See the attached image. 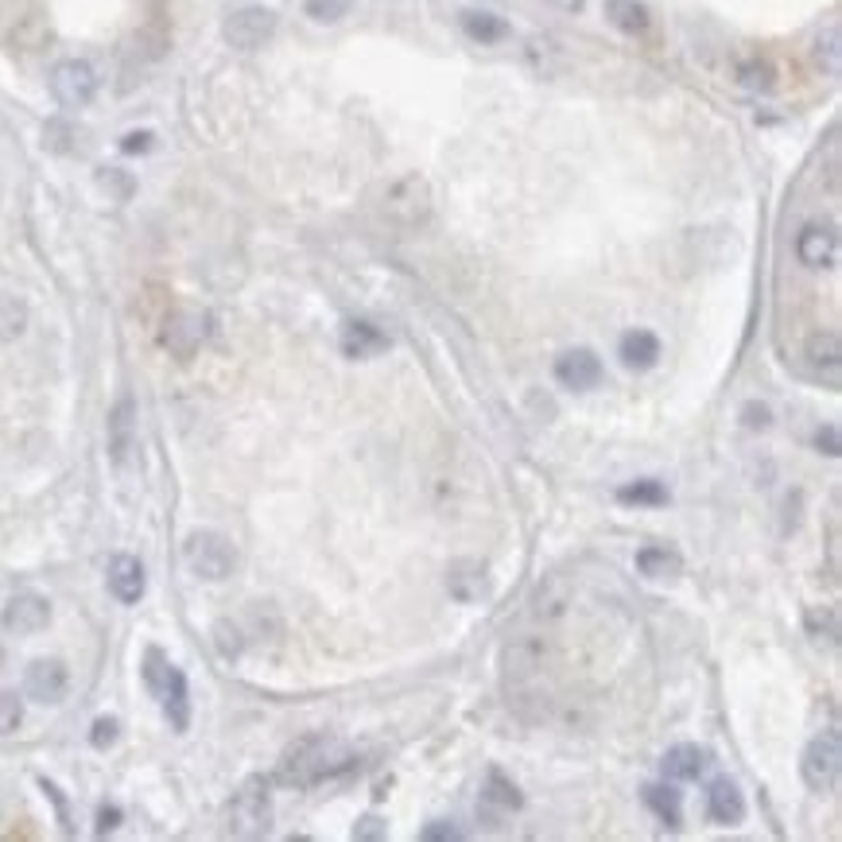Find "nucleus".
Segmentation results:
<instances>
[{
	"mask_svg": "<svg viewBox=\"0 0 842 842\" xmlns=\"http://www.w3.org/2000/svg\"><path fill=\"white\" fill-rule=\"evenodd\" d=\"M183 560H187V567L206 583L230 579L233 567H238V552H233V544L221 537V532H210V528L191 532L187 544H183Z\"/></svg>",
	"mask_w": 842,
	"mask_h": 842,
	"instance_id": "nucleus-3",
	"label": "nucleus"
},
{
	"mask_svg": "<svg viewBox=\"0 0 842 842\" xmlns=\"http://www.w3.org/2000/svg\"><path fill=\"white\" fill-rule=\"evenodd\" d=\"M381 349H389V338H384L381 331H377L373 323H361V319H354V323L342 326V354L354 361L361 358H373V354H381Z\"/></svg>",
	"mask_w": 842,
	"mask_h": 842,
	"instance_id": "nucleus-18",
	"label": "nucleus"
},
{
	"mask_svg": "<svg viewBox=\"0 0 842 842\" xmlns=\"http://www.w3.org/2000/svg\"><path fill=\"white\" fill-rule=\"evenodd\" d=\"M419 839H424V842H459L462 831L447 823V819H435V823H427L424 831H419Z\"/></svg>",
	"mask_w": 842,
	"mask_h": 842,
	"instance_id": "nucleus-31",
	"label": "nucleus"
},
{
	"mask_svg": "<svg viewBox=\"0 0 842 842\" xmlns=\"http://www.w3.org/2000/svg\"><path fill=\"white\" fill-rule=\"evenodd\" d=\"M389 214L404 226H416L427 218V187L419 180H404L389 191Z\"/></svg>",
	"mask_w": 842,
	"mask_h": 842,
	"instance_id": "nucleus-16",
	"label": "nucleus"
},
{
	"mask_svg": "<svg viewBox=\"0 0 842 842\" xmlns=\"http://www.w3.org/2000/svg\"><path fill=\"white\" fill-rule=\"evenodd\" d=\"M808 358H811V366H831V377L839 381V358H842V349H839V334H823V338H816L811 342V349H808Z\"/></svg>",
	"mask_w": 842,
	"mask_h": 842,
	"instance_id": "nucleus-26",
	"label": "nucleus"
},
{
	"mask_svg": "<svg viewBox=\"0 0 842 842\" xmlns=\"http://www.w3.org/2000/svg\"><path fill=\"white\" fill-rule=\"evenodd\" d=\"M547 4H555V9H563V12H579L583 9V0H547Z\"/></svg>",
	"mask_w": 842,
	"mask_h": 842,
	"instance_id": "nucleus-39",
	"label": "nucleus"
},
{
	"mask_svg": "<svg viewBox=\"0 0 842 842\" xmlns=\"http://www.w3.org/2000/svg\"><path fill=\"white\" fill-rule=\"evenodd\" d=\"M0 664H4V653H0Z\"/></svg>",
	"mask_w": 842,
	"mask_h": 842,
	"instance_id": "nucleus-40",
	"label": "nucleus"
},
{
	"mask_svg": "<svg viewBox=\"0 0 842 842\" xmlns=\"http://www.w3.org/2000/svg\"><path fill=\"white\" fill-rule=\"evenodd\" d=\"M148 145H152V137H148V132H132V137L120 140V148H125V152H145Z\"/></svg>",
	"mask_w": 842,
	"mask_h": 842,
	"instance_id": "nucleus-37",
	"label": "nucleus"
},
{
	"mask_svg": "<svg viewBox=\"0 0 842 842\" xmlns=\"http://www.w3.org/2000/svg\"><path fill=\"white\" fill-rule=\"evenodd\" d=\"M117 734H120L117 718H97L94 730H90V741H94V749H109L113 741H117Z\"/></svg>",
	"mask_w": 842,
	"mask_h": 842,
	"instance_id": "nucleus-32",
	"label": "nucleus"
},
{
	"mask_svg": "<svg viewBox=\"0 0 842 842\" xmlns=\"http://www.w3.org/2000/svg\"><path fill=\"white\" fill-rule=\"evenodd\" d=\"M485 800L501 804L505 811H517L520 804H524V800H520L517 784H512V781H505V773H497V769H494V773H489V788H485Z\"/></svg>",
	"mask_w": 842,
	"mask_h": 842,
	"instance_id": "nucleus-25",
	"label": "nucleus"
},
{
	"mask_svg": "<svg viewBox=\"0 0 842 842\" xmlns=\"http://www.w3.org/2000/svg\"><path fill=\"white\" fill-rule=\"evenodd\" d=\"M214 641H218V648H221V656H241V648H245V641H241V633H238V625L233 622H218L214 625Z\"/></svg>",
	"mask_w": 842,
	"mask_h": 842,
	"instance_id": "nucleus-30",
	"label": "nucleus"
},
{
	"mask_svg": "<svg viewBox=\"0 0 842 842\" xmlns=\"http://www.w3.org/2000/svg\"><path fill=\"white\" fill-rule=\"evenodd\" d=\"M816 59L823 62L827 74H839V24H831L827 27V35H819Z\"/></svg>",
	"mask_w": 842,
	"mask_h": 842,
	"instance_id": "nucleus-29",
	"label": "nucleus"
},
{
	"mask_svg": "<svg viewBox=\"0 0 842 842\" xmlns=\"http://www.w3.org/2000/svg\"><path fill=\"white\" fill-rule=\"evenodd\" d=\"M24 723V699L16 691H0V734H12Z\"/></svg>",
	"mask_w": 842,
	"mask_h": 842,
	"instance_id": "nucleus-27",
	"label": "nucleus"
},
{
	"mask_svg": "<svg viewBox=\"0 0 842 842\" xmlns=\"http://www.w3.org/2000/svg\"><path fill=\"white\" fill-rule=\"evenodd\" d=\"M70 688V672L62 660H32L24 676V691L35 703H59Z\"/></svg>",
	"mask_w": 842,
	"mask_h": 842,
	"instance_id": "nucleus-10",
	"label": "nucleus"
},
{
	"mask_svg": "<svg viewBox=\"0 0 842 842\" xmlns=\"http://www.w3.org/2000/svg\"><path fill=\"white\" fill-rule=\"evenodd\" d=\"M706 765H711V753H706L703 746H695V741H680V746L668 749L660 761L668 781H699V776L706 773Z\"/></svg>",
	"mask_w": 842,
	"mask_h": 842,
	"instance_id": "nucleus-14",
	"label": "nucleus"
},
{
	"mask_svg": "<svg viewBox=\"0 0 842 842\" xmlns=\"http://www.w3.org/2000/svg\"><path fill=\"white\" fill-rule=\"evenodd\" d=\"M746 427H769V408H758V404H746Z\"/></svg>",
	"mask_w": 842,
	"mask_h": 842,
	"instance_id": "nucleus-36",
	"label": "nucleus"
},
{
	"mask_svg": "<svg viewBox=\"0 0 842 842\" xmlns=\"http://www.w3.org/2000/svg\"><path fill=\"white\" fill-rule=\"evenodd\" d=\"M354 765V753H349L342 741L315 734V738H303L284 753L280 761V781L296 784V788H311L319 781H331V776L346 773Z\"/></svg>",
	"mask_w": 842,
	"mask_h": 842,
	"instance_id": "nucleus-1",
	"label": "nucleus"
},
{
	"mask_svg": "<svg viewBox=\"0 0 842 842\" xmlns=\"http://www.w3.org/2000/svg\"><path fill=\"white\" fill-rule=\"evenodd\" d=\"M741 82L753 85V90H769L773 85V70L765 62H749V67H741Z\"/></svg>",
	"mask_w": 842,
	"mask_h": 842,
	"instance_id": "nucleus-33",
	"label": "nucleus"
},
{
	"mask_svg": "<svg viewBox=\"0 0 842 842\" xmlns=\"http://www.w3.org/2000/svg\"><path fill=\"white\" fill-rule=\"evenodd\" d=\"M273 827V792L264 776H249L230 804V834L238 839H264Z\"/></svg>",
	"mask_w": 842,
	"mask_h": 842,
	"instance_id": "nucleus-2",
	"label": "nucleus"
},
{
	"mask_svg": "<svg viewBox=\"0 0 842 842\" xmlns=\"http://www.w3.org/2000/svg\"><path fill=\"white\" fill-rule=\"evenodd\" d=\"M109 595L125 605H137L145 598V567L137 555H113L109 563Z\"/></svg>",
	"mask_w": 842,
	"mask_h": 842,
	"instance_id": "nucleus-13",
	"label": "nucleus"
},
{
	"mask_svg": "<svg viewBox=\"0 0 842 842\" xmlns=\"http://www.w3.org/2000/svg\"><path fill=\"white\" fill-rule=\"evenodd\" d=\"M221 35H226L233 51H256V47H264L276 35V12L256 9V4L253 9H238L233 16H226Z\"/></svg>",
	"mask_w": 842,
	"mask_h": 842,
	"instance_id": "nucleus-6",
	"label": "nucleus"
},
{
	"mask_svg": "<svg viewBox=\"0 0 842 842\" xmlns=\"http://www.w3.org/2000/svg\"><path fill=\"white\" fill-rule=\"evenodd\" d=\"M637 570L648 579H676V575H683V555L676 547L648 544L637 552Z\"/></svg>",
	"mask_w": 842,
	"mask_h": 842,
	"instance_id": "nucleus-19",
	"label": "nucleus"
},
{
	"mask_svg": "<svg viewBox=\"0 0 842 842\" xmlns=\"http://www.w3.org/2000/svg\"><path fill=\"white\" fill-rule=\"evenodd\" d=\"M618 501L656 509V505H668V489H664V482H656V477H641V482H630L618 489Z\"/></svg>",
	"mask_w": 842,
	"mask_h": 842,
	"instance_id": "nucleus-24",
	"label": "nucleus"
},
{
	"mask_svg": "<svg viewBox=\"0 0 842 842\" xmlns=\"http://www.w3.org/2000/svg\"><path fill=\"white\" fill-rule=\"evenodd\" d=\"M462 27L477 43H497L509 35V24L501 16H494V12H462Z\"/></svg>",
	"mask_w": 842,
	"mask_h": 842,
	"instance_id": "nucleus-23",
	"label": "nucleus"
},
{
	"mask_svg": "<svg viewBox=\"0 0 842 842\" xmlns=\"http://www.w3.org/2000/svg\"><path fill=\"white\" fill-rule=\"evenodd\" d=\"M555 381L570 392H590L602 384V361H598V354L587 346L567 349V354L555 361Z\"/></svg>",
	"mask_w": 842,
	"mask_h": 842,
	"instance_id": "nucleus-7",
	"label": "nucleus"
},
{
	"mask_svg": "<svg viewBox=\"0 0 842 842\" xmlns=\"http://www.w3.org/2000/svg\"><path fill=\"white\" fill-rule=\"evenodd\" d=\"M605 20H610L618 32L641 35L648 27V9L641 0H605Z\"/></svg>",
	"mask_w": 842,
	"mask_h": 842,
	"instance_id": "nucleus-20",
	"label": "nucleus"
},
{
	"mask_svg": "<svg viewBox=\"0 0 842 842\" xmlns=\"http://www.w3.org/2000/svg\"><path fill=\"white\" fill-rule=\"evenodd\" d=\"M155 699H160L168 723L175 726V730H187V723H191V691H187V676H183L180 668H171L168 683H163Z\"/></svg>",
	"mask_w": 842,
	"mask_h": 842,
	"instance_id": "nucleus-17",
	"label": "nucleus"
},
{
	"mask_svg": "<svg viewBox=\"0 0 842 842\" xmlns=\"http://www.w3.org/2000/svg\"><path fill=\"white\" fill-rule=\"evenodd\" d=\"M51 94L62 109H82V105L94 102L97 94V74L90 62L82 59H67L51 70Z\"/></svg>",
	"mask_w": 842,
	"mask_h": 842,
	"instance_id": "nucleus-5",
	"label": "nucleus"
},
{
	"mask_svg": "<svg viewBox=\"0 0 842 842\" xmlns=\"http://www.w3.org/2000/svg\"><path fill=\"white\" fill-rule=\"evenodd\" d=\"M800 776L811 792H834L842 776V741L839 734H819L811 738V746L804 749Z\"/></svg>",
	"mask_w": 842,
	"mask_h": 842,
	"instance_id": "nucleus-4",
	"label": "nucleus"
},
{
	"mask_svg": "<svg viewBox=\"0 0 842 842\" xmlns=\"http://www.w3.org/2000/svg\"><path fill=\"white\" fill-rule=\"evenodd\" d=\"M816 442H819V451H823V454H831V459H839L842 447H839V427H834V424H827L823 431L816 435Z\"/></svg>",
	"mask_w": 842,
	"mask_h": 842,
	"instance_id": "nucleus-34",
	"label": "nucleus"
},
{
	"mask_svg": "<svg viewBox=\"0 0 842 842\" xmlns=\"http://www.w3.org/2000/svg\"><path fill=\"white\" fill-rule=\"evenodd\" d=\"M645 804L656 811V819H660L664 827H680L683 811H680V792L676 788H668V784H648Z\"/></svg>",
	"mask_w": 842,
	"mask_h": 842,
	"instance_id": "nucleus-21",
	"label": "nucleus"
},
{
	"mask_svg": "<svg viewBox=\"0 0 842 842\" xmlns=\"http://www.w3.org/2000/svg\"><path fill=\"white\" fill-rule=\"evenodd\" d=\"M796 256H800V264H808V268H831V264L839 261V233H834L831 226L811 221V226L800 230V238H796Z\"/></svg>",
	"mask_w": 842,
	"mask_h": 842,
	"instance_id": "nucleus-11",
	"label": "nucleus"
},
{
	"mask_svg": "<svg viewBox=\"0 0 842 842\" xmlns=\"http://www.w3.org/2000/svg\"><path fill=\"white\" fill-rule=\"evenodd\" d=\"M706 816L715 819L718 827H738L746 819V796L730 776H718L706 788Z\"/></svg>",
	"mask_w": 842,
	"mask_h": 842,
	"instance_id": "nucleus-12",
	"label": "nucleus"
},
{
	"mask_svg": "<svg viewBox=\"0 0 842 842\" xmlns=\"http://www.w3.org/2000/svg\"><path fill=\"white\" fill-rule=\"evenodd\" d=\"M0 622H4L9 633H16V637H32V633L47 630V622H51V602L39 595H16L4 605Z\"/></svg>",
	"mask_w": 842,
	"mask_h": 842,
	"instance_id": "nucleus-9",
	"label": "nucleus"
},
{
	"mask_svg": "<svg viewBox=\"0 0 842 842\" xmlns=\"http://www.w3.org/2000/svg\"><path fill=\"white\" fill-rule=\"evenodd\" d=\"M349 9H354V0H307V16L319 20V24H334Z\"/></svg>",
	"mask_w": 842,
	"mask_h": 842,
	"instance_id": "nucleus-28",
	"label": "nucleus"
},
{
	"mask_svg": "<svg viewBox=\"0 0 842 842\" xmlns=\"http://www.w3.org/2000/svg\"><path fill=\"white\" fill-rule=\"evenodd\" d=\"M210 334V315L203 311H180V315H171L168 331H163V346L175 354V358H195V349L206 342Z\"/></svg>",
	"mask_w": 842,
	"mask_h": 842,
	"instance_id": "nucleus-8",
	"label": "nucleus"
},
{
	"mask_svg": "<svg viewBox=\"0 0 842 842\" xmlns=\"http://www.w3.org/2000/svg\"><path fill=\"white\" fill-rule=\"evenodd\" d=\"M618 358H622V366L633 369V373H645V369H653L656 361H660V338H656L653 331L622 334V342H618Z\"/></svg>",
	"mask_w": 842,
	"mask_h": 842,
	"instance_id": "nucleus-15",
	"label": "nucleus"
},
{
	"mask_svg": "<svg viewBox=\"0 0 842 842\" xmlns=\"http://www.w3.org/2000/svg\"><path fill=\"white\" fill-rule=\"evenodd\" d=\"M381 834H384V823L377 816H366L358 827H354V839H366L369 842V839H381Z\"/></svg>",
	"mask_w": 842,
	"mask_h": 842,
	"instance_id": "nucleus-35",
	"label": "nucleus"
},
{
	"mask_svg": "<svg viewBox=\"0 0 842 842\" xmlns=\"http://www.w3.org/2000/svg\"><path fill=\"white\" fill-rule=\"evenodd\" d=\"M117 819H120L117 808H105V811H102V823H97V831H113V827H117Z\"/></svg>",
	"mask_w": 842,
	"mask_h": 842,
	"instance_id": "nucleus-38",
	"label": "nucleus"
},
{
	"mask_svg": "<svg viewBox=\"0 0 842 842\" xmlns=\"http://www.w3.org/2000/svg\"><path fill=\"white\" fill-rule=\"evenodd\" d=\"M128 447H132V401L125 396V401H120L117 408H113V416H109V451H113V459L125 462Z\"/></svg>",
	"mask_w": 842,
	"mask_h": 842,
	"instance_id": "nucleus-22",
	"label": "nucleus"
}]
</instances>
